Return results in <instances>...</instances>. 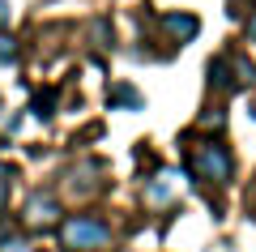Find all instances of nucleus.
Here are the masks:
<instances>
[{
	"label": "nucleus",
	"mask_w": 256,
	"mask_h": 252,
	"mask_svg": "<svg viewBox=\"0 0 256 252\" xmlns=\"http://www.w3.org/2000/svg\"><path fill=\"white\" fill-rule=\"evenodd\" d=\"M9 188H13V171L0 162V222H4V209H9Z\"/></svg>",
	"instance_id": "0eeeda50"
},
{
	"label": "nucleus",
	"mask_w": 256,
	"mask_h": 252,
	"mask_svg": "<svg viewBox=\"0 0 256 252\" xmlns=\"http://www.w3.org/2000/svg\"><path fill=\"white\" fill-rule=\"evenodd\" d=\"M111 99H116V103H132V107H137V103H141V99H137V94L128 90V86H120V90H116V94H111Z\"/></svg>",
	"instance_id": "9b49d317"
},
{
	"label": "nucleus",
	"mask_w": 256,
	"mask_h": 252,
	"mask_svg": "<svg viewBox=\"0 0 256 252\" xmlns=\"http://www.w3.org/2000/svg\"><path fill=\"white\" fill-rule=\"evenodd\" d=\"M162 26L171 30V35L180 39V43H188V39H196V30H201V22L192 18V13H166V18H162Z\"/></svg>",
	"instance_id": "39448f33"
},
{
	"label": "nucleus",
	"mask_w": 256,
	"mask_h": 252,
	"mask_svg": "<svg viewBox=\"0 0 256 252\" xmlns=\"http://www.w3.org/2000/svg\"><path fill=\"white\" fill-rule=\"evenodd\" d=\"M0 111H4V99H0Z\"/></svg>",
	"instance_id": "ddd939ff"
},
{
	"label": "nucleus",
	"mask_w": 256,
	"mask_h": 252,
	"mask_svg": "<svg viewBox=\"0 0 256 252\" xmlns=\"http://www.w3.org/2000/svg\"><path fill=\"white\" fill-rule=\"evenodd\" d=\"M0 252H34V248H30V239L22 231H9L4 239H0Z\"/></svg>",
	"instance_id": "423d86ee"
},
{
	"label": "nucleus",
	"mask_w": 256,
	"mask_h": 252,
	"mask_svg": "<svg viewBox=\"0 0 256 252\" xmlns=\"http://www.w3.org/2000/svg\"><path fill=\"white\" fill-rule=\"evenodd\" d=\"M52 103H56V90L38 94V99H34V116H38V120H47V116H52Z\"/></svg>",
	"instance_id": "1a4fd4ad"
},
{
	"label": "nucleus",
	"mask_w": 256,
	"mask_h": 252,
	"mask_svg": "<svg viewBox=\"0 0 256 252\" xmlns=\"http://www.w3.org/2000/svg\"><path fill=\"white\" fill-rule=\"evenodd\" d=\"M13 60H18V43H13V35L0 30V64H13Z\"/></svg>",
	"instance_id": "6e6552de"
},
{
	"label": "nucleus",
	"mask_w": 256,
	"mask_h": 252,
	"mask_svg": "<svg viewBox=\"0 0 256 252\" xmlns=\"http://www.w3.org/2000/svg\"><path fill=\"white\" fill-rule=\"evenodd\" d=\"M9 26H13V5L0 0V30H9Z\"/></svg>",
	"instance_id": "9d476101"
},
{
	"label": "nucleus",
	"mask_w": 256,
	"mask_h": 252,
	"mask_svg": "<svg viewBox=\"0 0 256 252\" xmlns=\"http://www.w3.org/2000/svg\"><path fill=\"white\" fill-rule=\"evenodd\" d=\"M184 180H188V171H175V167H158V171L146 180V205H150V209H166L171 201H180Z\"/></svg>",
	"instance_id": "20e7f679"
},
{
	"label": "nucleus",
	"mask_w": 256,
	"mask_h": 252,
	"mask_svg": "<svg viewBox=\"0 0 256 252\" xmlns=\"http://www.w3.org/2000/svg\"><path fill=\"white\" fill-rule=\"evenodd\" d=\"M60 222H64V209L56 192H30V201L22 205V226L34 235H47V231H60Z\"/></svg>",
	"instance_id": "7ed1b4c3"
},
{
	"label": "nucleus",
	"mask_w": 256,
	"mask_h": 252,
	"mask_svg": "<svg viewBox=\"0 0 256 252\" xmlns=\"http://www.w3.org/2000/svg\"><path fill=\"white\" fill-rule=\"evenodd\" d=\"M56 235H60L64 252H102L111 243V226L98 214H68Z\"/></svg>",
	"instance_id": "f03ea898"
},
{
	"label": "nucleus",
	"mask_w": 256,
	"mask_h": 252,
	"mask_svg": "<svg viewBox=\"0 0 256 252\" xmlns=\"http://www.w3.org/2000/svg\"><path fill=\"white\" fill-rule=\"evenodd\" d=\"M188 175L201 184H230L235 180V154L214 137L188 141Z\"/></svg>",
	"instance_id": "f257e3e1"
},
{
	"label": "nucleus",
	"mask_w": 256,
	"mask_h": 252,
	"mask_svg": "<svg viewBox=\"0 0 256 252\" xmlns=\"http://www.w3.org/2000/svg\"><path fill=\"white\" fill-rule=\"evenodd\" d=\"M244 35H248V43L256 47V13H252V18H248V26H244Z\"/></svg>",
	"instance_id": "f8f14e48"
}]
</instances>
